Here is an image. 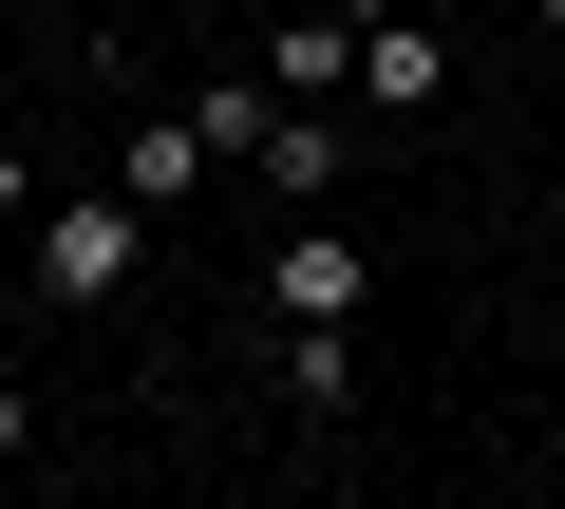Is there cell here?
Returning <instances> with one entry per match:
<instances>
[{"mask_svg":"<svg viewBox=\"0 0 565 509\" xmlns=\"http://www.w3.org/2000/svg\"><path fill=\"white\" fill-rule=\"evenodd\" d=\"M340 20H396V0H340Z\"/></svg>","mask_w":565,"mask_h":509,"instance_id":"cell-11","label":"cell"},{"mask_svg":"<svg viewBox=\"0 0 565 509\" xmlns=\"http://www.w3.org/2000/svg\"><path fill=\"white\" fill-rule=\"evenodd\" d=\"M264 189H282V208H340V189H359V132H340V95H282V132H264Z\"/></svg>","mask_w":565,"mask_h":509,"instance_id":"cell-3","label":"cell"},{"mask_svg":"<svg viewBox=\"0 0 565 509\" xmlns=\"http://www.w3.org/2000/svg\"><path fill=\"white\" fill-rule=\"evenodd\" d=\"M264 76H282V95H359V20H340V0H302V20L264 39Z\"/></svg>","mask_w":565,"mask_h":509,"instance_id":"cell-6","label":"cell"},{"mask_svg":"<svg viewBox=\"0 0 565 509\" xmlns=\"http://www.w3.org/2000/svg\"><path fill=\"white\" fill-rule=\"evenodd\" d=\"M264 303H282V321H359V303H377V245H359L340 208H282V245H264Z\"/></svg>","mask_w":565,"mask_h":509,"instance_id":"cell-2","label":"cell"},{"mask_svg":"<svg viewBox=\"0 0 565 509\" xmlns=\"http://www.w3.org/2000/svg\"><path fill=\"white\" fill-rule=\"evenodd\" d=\"M282 396L340 415V396H359V340H340V321H282Z\"/></svg>","mask_w":565,"mask_h":509,"instance_id":"cell-8","label":"cell"},{"mask_svg":"<svg viewBox=\"0 0 565 509\" xmlns=\"http://www.w3.org/2000/svg\"><path fill=\"white\" fill-rule=\"evenodd\" d=\"M207 170H226V151H207V114H132V132H114V189H132V208H189Z\"/></svg>","mask_w":565,"mask_h":509,"instance_id":"cell-5","label":"cell"},{"mask_svg":"<svg viewBox=\"0 0 565 509\" xmlns=\"http://www.w3.org/2000/svg\"><path fill=\"white\" fill-rule=\"evenodd\" d=\"M0 453H20V378H0Z\"/></svg>","mask_w":565,"mask_h":509,"instance_id":"cell-10","label":"cell"},{"mask_svg":"<svg viewBox=\"0 0 565 509\" xmlns=\"http://www.w3.org/2000/svg\"><path fill=\"white\" fill-rule=\"evenodd\" d=\"M20 208H39V151H0V226H20Z\"/></svg>","mask_w":565,"mask_h":509,"instance_id":"cell-9","label":"cell"},{"mask_svg":"<svg viewBox=\"0 0 565 509\" xmlns=\"http://www.w3.org/2000/svg\"><path fill=\"white\" fill-rule=\"evenodd\" d=\"M527 20H546V39H565V0H527Z\"/></svg>","mask_w":565,"mask_h":509,"instance_id":"cell-12","label":"cell"},{"mask_svg":"<svg viewBox=\"0 0 565 509\" xmlns=\"http://www.w3.org/2000/svg\"><path fill=\"white\" fill-rule=\"evenodd\" d=\"M359 95H377V114H434V95H452V39L415 20V0H396V20H359Z\"/></svg>","mask_w":565,"mask_h":509,"instance_id":"cell-4","label":"cell"},{"mask_svg":"<svg viewBox=\"0 0 565 509\" xmlns=\"http://www.w3.org/2000/svg\"><path fill=\"white\" fill-rule=\"evenodd\" d=\"M132 265H151V208L132 189H57L39 208V303H132Z\"/></svg>","mask_w":565,"mask_h":509,"instance_id":"cell-1","label":"cell"},{"mask_svg":"<svg viewBox=\"0 0 565 509\" xmlns=\"http://www.w3.org/2000/svg\"><path fill=\"white\" fill-rule=\"evenodd\" d=\"M189 114H207V151H226V170H264V132H282V76H207Z\"/></svg>","mask_w":565,"mask_h":509,"instance_id":"cell-7","label":"cell"}]
</instances>
